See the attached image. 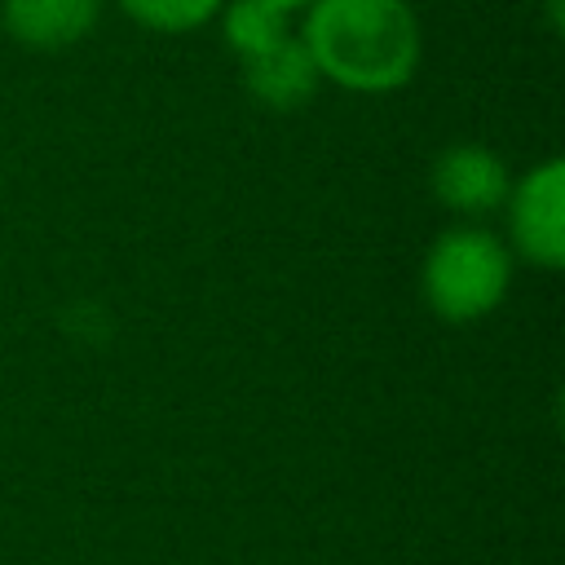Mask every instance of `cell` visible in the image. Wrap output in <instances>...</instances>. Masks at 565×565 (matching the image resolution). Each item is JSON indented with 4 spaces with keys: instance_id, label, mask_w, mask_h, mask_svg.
I'll return each mask as SVG.
<instances>
[{
    "instance_id": "1",
    "label": "cell",
    "mask_w": 565,
    "mask_h": 565,
    "mask_svg": "<svg viewBox=\"0 0 565 565\" xmlns=\"http://www.w3.org/2000/svg\"><path fill=\"white\" fill-rule=\"evenodd\" d=\"M300 44L318 79L353 93H393L419 71L424 31L406 0H313Z\"/></svg>"
},
{
    "instance_id": "2",
    "label": "cell",
    "mask_w": 565,
    "mask_h": 565,
    "mask_svg": "<svg viewBox=\"0 0 565 565\" xmlns=\"http://www.w3.org/2000/svg\"><path fill=\"white\" fill-rule=\"evenodd\" d=\"M512 278L508 247L472 225L446 230L424 260V296L446 322H472L490 313Z\"/></svg>"
},
{
    "instance_id": "3",
    "label": "cell",
    "mask_w": 565,
    "mask_h": 565,
    "mask_svg": "<svg viewBox=\"0 0 565 565\" xmlns=\"http://www.w3.org/2000/svg\"><path fill=\"white\" fill-rule=\"evenodd\" d=\"M512 207V238L525 260L534 265H565V163L547 159L516 190H508Z\"/></svg>"
},
{
    "instance_id": "4",
    "label": "cell",
    "mask_w": 565,
    "mask_h": 565,
    "mask_svg": "<svg viewBox=\"0 0 565 565\" xmlns=\"http://www.w3.org/2000/svg\"><path fill=\"white\" fill-rule=\"evenodd\" d=\"M433 190L450 212L481 216L508 199V168L486 146H446L433 163Z\"/></svg>"
},
{
    "instance_id": "5",
    "label": "cell",
    "mask_w": 565,
    "mask_h": 565,
    "mask_svg": "<svg viewBox=\"0 0 565 565\" xmlns=\"http://www.w3.org/2000/svg\"><path fill=\"white\" fill-rule=\"evenodd\" d=\"M238 66H243L247 93H252L256 102L274 106V110H296V106H305V102L313 97V88H318V71H313V62H309L300 35H291V31L278 35L274 44H265L260 53L238 57Z\"/></svg>"
},
{
    "instance_id": "6",
    "label": "cell",
    "mask_w": 565,
    "mask_h": 565,
    "mask_svg": "<svg viewBox=\"0 0 565 565\" xmlns=\"http://www.w3.org/2000/svg\"><path fill=\"white\" fill-rule=\"evenodd\" d=\"M102 0H4V31L26 49H66L93 31Z\"/></svg>"
},
{
    "instance_id": "7",
    "label": "cell",
    "mask_w": 565,
    "mask_h": 565,
    "mask_svg": "<svg viewBox=\"0 0 565 565\" xmlns=\"http://www.w3.org/2000/svg\"><path fill=\"white\" fill-rule=\"evenodd\" d=\"M221 26H225V44L234 49V57H252L265 44H274L278 35H287V13L265 0H234L225 9Z\"/></svg>"
},
{
    "instance_id": "8",
    "label": "cell",
    "mask_w": 565,
    "mask_h": 565,
    "mask_svg": "<svg viewBox=\"0 0 565 565\" xmlns=\"http://www.w3.org/2000/svg\"><path fill=\"white\" fill-rule=\"evenodd\" d=\"M119 9L163 35H181V31H199L207 18H216L221 0H119Z\"/></svg>"
},
{
    "instance_id": "9",
    "label": "cell",
    "mask_w": 565,
    "mask_h": 565,
    "mask_svg": "<svg viewBox=\"0 0 565 565\" xmlns=\"http://www.w3.org/2000/svg\"><path fill=\"white\" fill-rule=\"evenodd\" d=\"M265 4H274V9H282V13H296V9H309L313 0H265Z\"/></svg>"
}]
</instances>
